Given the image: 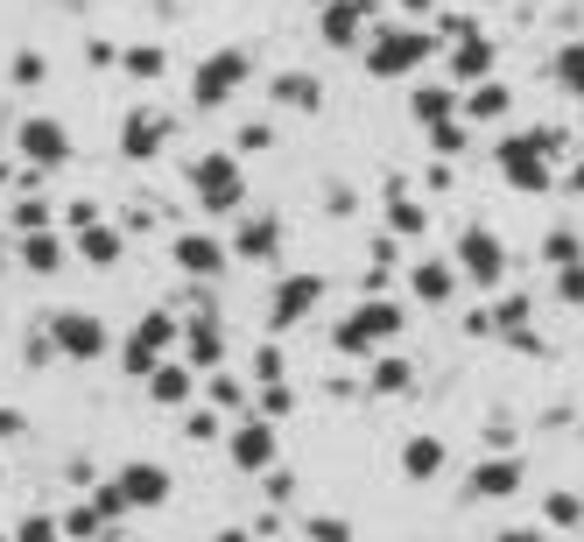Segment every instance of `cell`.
<instances>
[{
    "mask_svg": "<svg viewBox=\"0 0 584 542\" xmlns=\"http://www.w3.org/2000/svg\"><path fill=\"white\" fill-rule=\"evenodd\" d=\"M56 338H64L77 359H92V353L106 345V338H100V324H85V317H64V324H56Z\"/></svg>",
    "mask_w": 584,
    "mask_h": 542,
    "instance_id": "6da1fadb",
    "label": "cell"
},
{
    "mask_svg": "<svg viewBox=\"0 0 584 542\" xmlns=\"http://www.w3.org/2000/svg\"><path fill=\"white\" fill-rule=\"evenodd\" d=\"M22 148H29V155H35V163H56V155H64V134H56V127H50V121H35V127H29V134H22Z\"/></svg>",
    "mask_w": 584,
    "mask_h": 542,
    "instance_id": "7a4b0ae2",
    "label": "cell"
},
{
    "mask_svg": "<svg viewBox=\"0 0 584 542\" xmlns=\"http://www.w3.org/2000/svg\"><path fill=\"white\" fill-rule=\"evenodd\" d=\"M121 493H127V500H148V508H155V500H163V472H127Z\"/></svg>",
    "mask_w": 584,
    "mask_h": 542,
    "instance_id": "3957f363",
    "label": "cell"
},
{
    "mask_svg": "<svg viewBox=\"0 0 584 542\" xmlns=\"http://www.w3.org/2000/svg\"><path fill=\"white\" fill-rule=\"evenodd\" d=\"M198 184H205V198H211V205H226V198H232V169H226V163L198 169Z\"/></svg>",
    "mask_w": 584,
    "mask_h": 542,
    "instance_id": "277c9868",
    "label": "cell"
},
{
    "mask_svg": "<svg viewBox=\"0 0 584 542\" xmlns=\"http://www.w3.org/2000/svg\"><path fill=\"white\" fill-rule=\"evenodd\" d=\"M437 465H444V451H437V444H408V472H416V479H430Z\"/></svg>",
    "mask_w": 584,
    "mask_h": 542,
    "instance_id": "5b68a950",
    "label": "cell"
},
{
    "mask_svg": "<svg viewBox=\"0 0 584 542\" xmlns=\"http://www.w3.org/2000/svg\"><path fill=\"white\" fill-rule=\"evenodd\" d=\"M14 542H56V521L50 514H29L22 529H14Z\"/></svg>",
    "mask_w": 584,
    "mask_h": 542,
    "instance_id": "8992f818",
    "label": "cell"
},
{
    "mask_svg": "<svg viewBox=\"0 0 584 542\" xmlns=\"http://www.w3.org/2000/svg\"><path fill=\"white\" fill-rule=\"evenodd\" d=\"M514 487V465H493V472H479V493H508Z\"/></svg>",
    "mask_w": 584,
    "mask_h": 542,
    "instance_id": "52a82bcc",
    "label": "cell"
},
{
    "mask_svg": "<svg viewBox=\"0 0 584 542\" xmlns=\"http://www.w3.org/2000/svg\"><path fill=\"white\" fill-rule=\"evenodd\" d=\"M29 268H56V247L50 240H29Z\"/></svg>",
    "mask_w": 584,
    "mask_h": 542,
    "instance_id": "ba28073f",
    "label": "cell"
},
{
    "mask_svg": "<svg viewBox=\"0 0 584 542\" xmlns=\"http://www.w3.org/2000/svg\"><path fill=\"white\" fill-rule=\"evenodd\" d=\"M219 542H247V535H219Z\"/></svg>",
    "mask_w": 584,
    "mask_h": 542,
    "instance_id": "9c48e42d",
    "label": "cell"
}]
</instances>
